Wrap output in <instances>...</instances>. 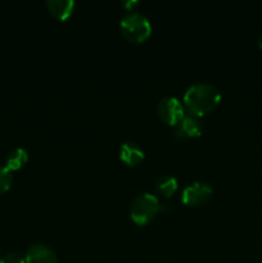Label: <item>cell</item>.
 I'll list each match as a JSON object with an SVG mask.
<instances>
[{"mask_svg":"<svg viewBox=\"0 0 262 263\" xmlns=\"http://www.w3.org/2000/svg\"><path fill=\"white\" fill-rule=\"evenodd\" d=\"M221 102V92L213 85L202 82L194 84L184 94V107L194 117H203L216 109Z\"/></svg>","mask_w":262,"mask_h":263,"instance_id":"obj_1","label":"cell"},{"mask_svg":"<svg viewBox=\"0 0 262 263\" xmlns=\"http://www.w3.org/2000/svg\"><path fill=\"white\" fill-rule=\"evenodd\" d=\"M121 5H122V7H125L127 10H131V12H133L134 8H135L136 5H138V2H135V0H133V2H131V0H130V2L121 3Z\"/></svg>","mask_w":262,"mask_h":263,"instance_id":"obj_14","label":"cell"},{"mask_svg":"<svg viewBox=\"0 0 262 263\" xmlns=\"http://www.w3.org/2000/svg\"><path fill=\"white\" fill-rule=\"evenodd\" d=\"M0 263H26V259L20 253L10 252V253H7L0 258Z\"/></svg>","mask_w":262,"mask_h":263,"instance_id":"obj_13","label":"cell"},{"mask_svg":"<svg viewBox=\"0 0 262 263\" xmlns=\"http://www.w3.org/2000/svg\"><path fill=\"white\" fill-rule=\"evenodd\" d=\"M26 263H58V257L50 247L45 244H33L27 249Z\"/></svg>","mask_w":262,"mask_h":263,"instance_id":"obj_6","label":"cell"},{"mask_svg":"<svg viewBox=\"0 0 262 263\" xmlns=\"http://www.w3.org/2000/svg\"><path fill=\"white\" fill-rule=\"evenodd\" d=\"M28 161V154L27 152L23 148H15L13 151H10L8 153L7 159H5V164H7V168L10 171H15V170H20L27 163Z\"/></svg>","mask_w":262,"mask_h":263,"instance_id":"obj_11","label":"cell"},{"mask_svg":"<svg viewBox=\"0 0 262 263\" xmlns=\"http://www.w3.org/2000/svg\"><path fill=\"white\" fill-rule=\"evenodd\" d=\"M159 211H162V205L158 198L151 193H143L134 199L130 216L136 225L145 226L156 218Z\"/></svg>","mask_w":262,"mask_h":263,"instance_id":"obj_3","label":"cell"},{"mask_svg":"<svg viewBox=\"0 0 262 263\" xmlns=\"http://www.w3.org/2000/svg\"><path fill=\"white\" fill-rule=\"evenodd\" d=\"M145 154H144L143 149L135 143H123L120 148V159L125 164L130 167H136L140 163H143Z\"/></svg>","mask_w":262,"mask_h":263,"instance_id":"obj_8","label":"cell"},{"mask_svg":"<svg viewBox=\"0 0 262 263\" xmlns=\"http://www.w3.org/2000/svg\"><path fill=\"white\" fill-rule=\"evenodd\" d=\"M203 133V126L199 118L189 115L185 116L176 126V136L180 139L199 138Z\"/></svg>","mask_w":262,"mask_h":263,"instance_id":"obj_7","label":"cell"},{"mask_svg":"<svg viewBox=\"0 0 262 263\" xmlns=\"http://www.w3.org/2000/svg\"><path fill=\"white\" fill-rule=\"evenodd\" d=\"M157 110H158L159 118L164 123L169 126H175V127L185 117V107L175 97H166L159 100Z\"/></svg>","mask_w":262,"mask_h":263,"instance_id":"obj_4","label":"cell"},{"mask_svg":"<svg viewBox=\"0 0 262 263\" xmlns=\"http://www.w3.org/2000/svg\"><path fill=\"white\" fill-rule=\"evenodd\" d=\"M49 12L59 21H66L74 10L73 0H49L46 2Z\"/></svg>","mask_w":262,"mask_h":263,"instance_id":"obj_9","label":"cell"},{"mask_svg":"<svg viewBox=\"0 0 262 263\" xmlns=\"http://www.w3.org/2000/svg\"><path fill=\"white\" fill-rule=\"evenodd\" d=\"M212 193V187L207 182L195 181L182 190L181 200L185 205H189V207H199L211 199Z\"/></svg>","mask_w":262,"mask_h":263,"instance_id":"obj_5","label":"cell"},{"mask_svg":"<svg viewBox=\"0 0 262 263\" xmlns=\"http://www.w3.org/2000/svg\"><path fill=\"white\" fill-rule=\"evenodd\" d=\"M120 28L123 37L131 43H144L152 35L151 22L143 13L139 12H130L123 15Z\"/></svg>","mask_w":262,"mask_h":263,"instance_id":"obj_2","label":"cell"},{"mask_svg":"<svg viewBox=\"0 0 262 263\" xmlns=\"http://www.w3.org/2000/svg\"><path fill=\"white\" fill-rule=\"evenodd\" d=\"M258 46L262 49V33H261V36L258 37Z\"/></svg>","mask_w":262,"mask_h":263,"instance_id":"obj_15","label":"cell"},{"mask_svg":"<svg viewBox=\"0 0 262 263\" xmlns=\"http://www.w3.org/2000/svg\"><path fill=\"white\" fill-rule=\"evenodd\" d=\"M13 182V176L10 170L7 168V166L0 164V194L9 190L10 185Z\"/></svg>","mask_w":262,"mask_h":263,"instance_id":"obj_12","label":"cell"},{"mask_svg":"<svg viewBox=\"0 0 262 263\" xmlns=\"http://www.w3.org/2000/svg\"><path fill=\"white\" fill-rule=\"evenodd\" d=\"M177 187H179V184H177V180L176 177L174 176H162L161 179H158L156 184V190H157V194L161 195L162 198H171L172 195L176 193Z\"/></svg>","mask_w":262,"mask_h":263,"instance_id":"obj_10","label":"cell"}]
</instances>
